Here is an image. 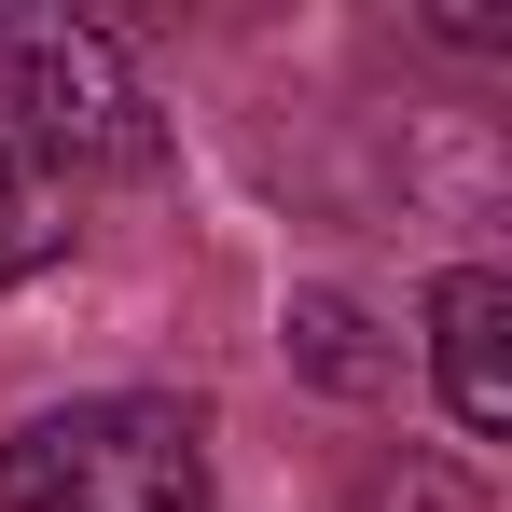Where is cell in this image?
Returning a JSON list of instances; mask_svg holds the SVG:
<instances>
[{"label": "cell", "mask_w": 512, "mask_h": 512, "mask_svg": "<svg viewBox=\"0 0 512 512\" xmlns=\"http://www.w3.org/2000/svg\"><path fill=\"white\" fill-rule=\"evenodd\" d=\"M0 512H208V443L180 402H56L0 443Z\"/></svg>", "instance_id": "obj_1"}, {"label": "cell", "mask_w": 512, "mask_h": 512, "mask_svg": "<svg viewBox=\"0 0 512 512\" xmlns=\"http://www.w3.org/2000/svg\"><path fill=\"white\" fill-rule=\"evenodd\" d=\"M0 111H14V153L42 167H167V111L125 70V42L84 14H14L0 28Z\"/></svg>", "instance_id": "obj_2"}, {"label": "cell", "mask_w": 512, "mask_h": 512, "mask_svg": "<svg viewBox=\"0 0 512 512\" xmlns=\"http://www.w3.org/2000/svg\"><path fill=\"white\" fill-rule=\"evenodd\" d=\"M70 236H84V194L42 167V153H14V139H0V291L56 277V263H70Z\"/></svg>", "instance_id": "obj_4"}, {"label": "cell", "mask_w": 512, "mask_h": 512, "mask_svg": "<svg viewBox=\"0 0 512 512\" xmlns=\"http://www.w3.org/2000/svg\"><path fill=\"white\" fill-rule=\"evenodd\" d=\"M291 346H305V374H319V388H374V374H388V346H360V305H333V291H305V305H291Z\"/></svg>", "instance_id": "obj_5"}, {"label": "cell", "mask_w": 512, "mask_h": 512, "mask_svg": "<svg viewBox=\"0 0 512 512\" xmlns=\"http://www.w3.org/2000/svg\"><path fill=\"white\" fill-rule=\"evenodd\" d=\"M429 388L471 443L512 429V277L499 263H443L429 277Z\"/></svg>", "instance_id": "obj_3"}]
</instances>
